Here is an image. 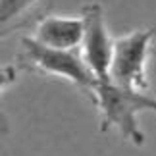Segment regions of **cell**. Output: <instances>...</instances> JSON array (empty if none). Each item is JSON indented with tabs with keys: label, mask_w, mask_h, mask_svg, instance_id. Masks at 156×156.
<instances>
[{
	"label": "cell",
	"mask_w": 156,
	"mask_h": 156,
	"mask_svg": "<svg viewBox=\"0 0 156 156\" xmlns=\"http://www.w3.org/2000/svg\"><path fill=\"white\" fill-rule=\"evenodd\" d=\"M93 104L100 112V131L108 133L116 129L125 141L135 147L145 145V133L139 127L137 116L141 112L156 114V98L148 97L145 91L125 89L112 79L98 81L94 89Z\"/></svg>",
	"instance_id": "7a4b0ae2"
},
{
	"label": "cell",
	"mask_w": 156,
	"mask_h": 156,
	"mask_svg": "<svg viewBox=\"0 0 156 156\" xmlns=\"http://www.w3.org/2000/svg\"><path fill=\"white\" fill-rule=\"evenodd\" d=\"M154 29H135L114 41V56L110 66V79L125 89L147 91V64L152 50Z\"/></svg>",
	"instance_id": "3957f363"
},
{
	"label": "cell",
	"mask_w": 156,
	"mask_h": 156,
	"mask_svg": "<svg viewBox=\"0 0 156 156\" xmlns=\"http://www.w3.org/2000/svg\"><path fill=\"white\" fill-rule=\"evenodd\" d=\"M43 0H0V25L2 37H8L29 21H35V8Z\"/></svg>",
	"instance_id": "8992f818"
},
{
	"label": "cell",
	"mask_w": 156,
	"mask_h": 156,
	"mask_svg": "<svg viewBox=\"0 0 156 156\" xmlns=\"http://www.w3.org/2000/svg\"><path fill=\"white\" fill-rule=\"evenodd\" d=\"M16 60H17V68L21 71L60 77V79L69 81L89 100H93L94 97V89L98 85V79L94 77L89 64L83 58L81 46L69 50L52 48V46L39 43L33 37H23Z\"/></svg>",
	"instance_id": "6da1fadb"
},
{
	"label": "cell",
	"mask_w": 156,
	"mask_h": 156,
	"mask_svg": "<svg viewBox=\"0 0 156 156\" xmlns=\"http://www.w3.org/2000/svg\"><path fill=\"white\" fill-rule=\"evenodd\" d=\"M85 33L83 16L68 17V16H52L41 14L33 21V39L52 48H79Z\"/></svg>",
	"instance_id": "5b68a950"
},
{
	"label": "cell",
	"mask_w": 156,
	"mask_h": 156,
	"mask_svg": "<svg viewBox=\"0 0 156 156\" xmlns=\"http://www.w3.org/2000/svg\"><path fill=\"white\" fill-rule=\"evenodd\" d=\"M81 16L85 21V33H83L81 43L83 58L98 81H108L114 56V39L108 33L102 6L97 2L85 4Z\"/></svg>",
	"instance_id": "277c9868"
}]
</instances>
